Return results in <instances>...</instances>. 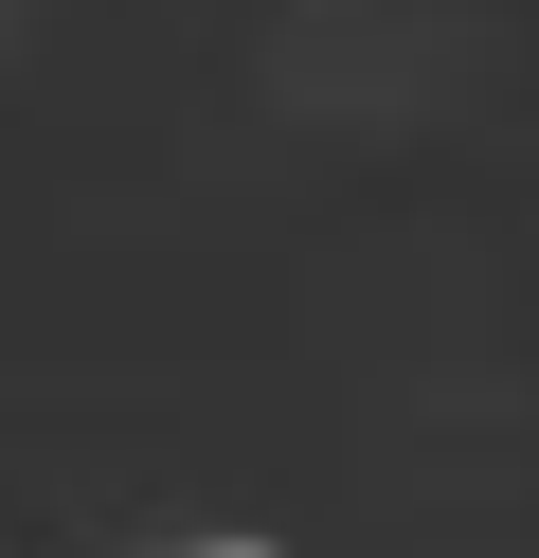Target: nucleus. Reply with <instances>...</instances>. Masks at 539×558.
<instances>
[{"mask_svg": "<svg viewBox=\"0 0 539 558\" xmlns=\"http://www.w3.org/2000/svg\"><path fill=\"white\" fill-rule=\"evenodd\" d=\"M180 558H270V541H180Z\"/></svg>", "mask_w": 539, "mask_h": 558, "instance_id": "1", "label": "nucleus"}]
</instances>
